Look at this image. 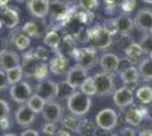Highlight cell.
<instances>
[{"label":"cell","instance_id":"obj_43","mask_svg":"<svg viewBox=\"0 0 152 136\" xmlns=\"http://www.w3.org/2000/svg\"><path fill=\"white\" fill-rule=\"evenodd\" d=\"M0 128L2 130H7L8 128H10V121H9L8 118L0 120Z\"/></svg>","mask_w":152,"mask_h":136},{"label":"cell","instance_id":"obj_45","mask_svg":"<svg viewBox=\"0 0 152 136\" xmlns=\"http://www.w3.org/2000/svg\"><path fill=\"white\" fill-rule=\"evenodd\" d=\"M139 136H152V128H144L140 130Z\"/></svg>","mask_w":152,"mask_h":136},{"label":"cell","instance_id":"obj_8","mask_svg":"<svg viewBox=\"0 0 152 136\" xmlns=\"http://www.w3.org/2000/svg\"><path fill=\"white\" fill-rule=\"evenodd\" d=\"M26 8L32 16L45 18L50 13V0H27Z\"/></svg>","mask_w":152,"mask_h":136},{"label":"cell","instance_id":"obj_16","mask_svg":"<svg viewBox=\"0 0 152 136\" xmlns=\"http://www.w3.org/2000/svg\"><path fill=\"white\" fill-rule=\"evenodd\" d=\"M39 60L35 58L34 52L30 51L26 52L23 56V63H22V68H23V73L25 75V77L32 78L34 76V71L35 67L38 65Z\"/></svg>","mask_w":152,"mask_h":136},{"label":"cell","instance_id":"obj_21","mask_svg":"<svg viewBox=\"0 0 152 136\" xmlns=\"http://www.w3.org/2000/svg\"><path fill=\"white\" fill-rule=\"evenodd\" d=\"M140 77L145 82H151L152 81V59L146 58L143 59L137 66Z\"/></svg>","mask_w":152,"mask_h":136},{"label":"cell","instance_id":"obj_2","mask_svg":"<svg viewBox=\"0 0 152 136\" xmlns=\"http://www.w3.org/2000/svg\"><path fill=\"white\" fill-rule=\"evenodd\" d=\"M95 86H96V94L99 97H108L114 94L115 82L114 77L109 73H98L94 76Z\"/></svg>","mask_w":152,"mask_h":136},{"label":"cell","instance_id":"obj_32","mask_svg":"<svg viewBox=\"0 0 152 136\" xmlns=\"http://www.w3.org/2000/svg\"><path fill=\"white\" fill-rule=\"evenodd\" d=\"M80 124L81 121H78L76 119V116H68L63 119V126L72 132H77L80 128Z\"/></svg>","mask_w":152,"mask_h":136},{"label":"cell","instance_id":"obj_26","mask_svg":"<svg viewBox=\"0 0 152 136\" xmlns=\"http://www.w3.org/2000/svg\"><path fill=\"white\" fill-rule=\"evenodd\" d=\"M13 42H14V45H15L18 50H22V51L26 50V49L31 45V39H30V36L26 35L24 32L17 33L16 35H14Z\"/></svg>","mask_w":152,"mask_h":136},{"label":"cell","instance_id":"obj_6","mask_svg":"<svg viewBox=\"0 0 152 136\" xmlns=\"http://www.w3.org/2000/svg\"><path fill=\"white\" fill-rule=\"evenodd\" d=\"M41 113H42V118L47 123H59L64 117L63 107L55 100L48 101Z\"/></svg>","mask_w":152,"mask_h":136},{"label":"cell","instance_id":"obj_17","mask_svg":"<svg viewBox=\"0 0 152 136\" xmlns=\"http://www.w3.org/2000/svg\"><path fill=\"white\" fill-rule=\"evenodd\" d=\"M144 117H145V109L131 107L125 112V121L127 124H129L131 126L136 127V126H140V124L142 123Z\"/></svg>","mask_w":152,"mask_h":136},{"label":"cell","instance_id":"obj_33","mask_svg":"<svg viewBox=\"0 0 152 136\" xmlns=\"http://www.w3.org/2000/svg\"><path fill=\"white\" fill-rule=\"evenodd\" d=\"M22 31L25 33L26 35H28L30 38H38L39 36V30L38 26L34 22H27L22 27Z\"/></svg>","mask_w":152,"mask_h":136},{"label":"cell","instance_id":"obj_29","mask_svg":"<svg viewBox=\"0 0 152 136\" xmlns=\"http://www.w3.org/2000/svg\"><path fill=\"white\" fill-rule=\"evenodd\" d=\"M81 92L84 93L88 97H93L96 94V86H95V82L93 76L92 77H86V79L82 83V85L80 86Z\"/></svg>","mask_w":152,"mask_h":136},{"label":"cell","instance_id":"obj_30","mask_svg":"<svg viewBox=\"0 0 152 136\" xmlns=\"http://www.w3.org/2000/svg\"><path fill=\"white\" fill-rule=\"evenodd\" d=\"M43 42H45V44L48 45L49 48L57 50L58 48H59V45H60L61 40H60L59 34H58L56 31H50V32H48L45 34V39H43Z\"/></svg>","mask_w":152,"mask_h":136},{"label":"cell","instance_id":"obj_50","mask_svg":"<svg viewBox=\"0 0 152 136\" xmlns=\"http://www.w3.org/2000/svg\"><path fill=\"white\" fill-rule=\"evenodd\" d=\"M142 1L145 4H149V5H152V0H142Z\"/></svg>","mask_w":152,"mask_h":136},{"label":"cell","instance_id":"obj_54","mask_svg":"<svg viewBox=\"0 0 152 136\" xmlns=\"http://www.w3.org/2000/svg\"><path fill=\"white\" fill-rule=\"evenodd\" d=\"M150 34L152 35V27H151V30H150Z\"/></svg>","mask_w":152,"mask_h":136},{"label":"cell","instance_id":"obj_13","mask_svg":"<svg viewBox=\"0 0 152 136\" xmlns=\"http://www.w3.org/2000/svg\"><path fill=\"white\" fill-rule=\"evenodd\" d=\"M99 65L101 66V68L103 69L104 73L113 74L114 71H117V69L119 68L121 59L116 53L106 52L99 59Z\"/></svg>","mask_w":152,"mask_h":136},{"label":"cell","instance_id":"obj_12","mask_svg":"<svg viewBox=\"0 0 152 136\" xmlns=\"http://www.w3.org/2000/svg\"><path fill=\"white\" fill-rule=\"evenodd\" d=\"M134 24L135 27L140 30L141 32H150L152 27V10L149 8H143L140 9L135 20H134Z\"/></svg>","mask_w":152,"mask_h":136},{"label":"cell","instance_id":"obj_37","mask_svg":"<svg viewBox=\"0 0 152 136\" xmlns=\"http://www.w3.org/2000/svg\"><path fill=\"white\" fill-rule=\"evenodd\" d=\"M33 52H34L35 58L38 59L39 61H45V60L49 58V51L45 48H43V47H38L35 49V51Z\"/></svg>","mask_w":152,"mask_h":136},{"label":"cell","instance_id":"obj_23","mask_svg":"<svg viewBox=\"0 0 152 136\" xmlns=\"http://www.w3.org/2000/svg\"><path fill=\"white\" fill-rule=\"evenodd\" d=\"M45 103H47V101H45L43 97H41L40 95H38L37 93H34V94H32L31 97H30V99L27 100L26 105H27L32 111H34L35 113H40V112H42V110H43Z\"/></svg>","mask_w":152,"mask_h":136},{"label":"cell","instance_id":"obj_24","mask_svg":"<svg viewBox=\"0 0 152 136\" xmlns=\"http://www.w3.org/2000/svg\"><path fill=\"white\" fill-rule=\"evenodd\" d=\"M6 76L9 85H14L16 84V83H18V82H20L23 76H24L22 65H17L15 66V67H13V68L6 71Z\"/></svg>","mask_w":152,"mask_h":136},{"label":"cell","instance_id":"obj_34","mask_svg":"<svg viewBox=\"0 0 152 136\" xmlns=\"http://www.w3.org/2000/svg\"><path fill=\"white\" fill-rule=\"evenodd\" d=\"M47 74H48V66L45 65L43 61H39L37 67H35L33 77L39 79V81H43L47 77Z\"/></svg>","mask_w":152,"mask_h":136},{"label":"cell","instance_id":"obj_49","mask_svg":"<svg viewBox=\"0 0 152 136\" xmlns=\"http://www.w3.org/2000/svg\"><path fill=\"white\" fill-rule=\"evenodd\" d=\"M1 136H17L16 134H13V133H5V134H2Z\"/></svg>","mask_w":152,"mask_h":136},{"label":"cell","instance_id":"obj_40","mask_svg":"<svg viewBox=\"0 0 152 136\" xmlns=\"http://www.w3.org/2000/svg\"><path fill=\"white\" fill-rule=\"evenodd\" d=\"M136 6V0H123L121 9L124 13H132Z\"/></svg>","mask_w":152,"mask_h":136},{"label":"cell","instance_id":"obj_41","mask_svg":"<svg viewBox=\"0 0 152 136\" xmlns=\"http://www.w3.org/2000/svg\"><path fill=\"white\" fill-rule=\"evenodd\" d=\"M8 85L9 84H8V81H7L6 71L0 69V91L6 90Z\"/></svg>","mask_w":152,"mask_h":136},{"label":"cell","instance_id":"obj_14","mask_svg":"<svg viewBox=\"0 0 152 136\" xmlns=\"http://www.w3.org/2000/svg\"><path fill=\"white\" fill-rule=\"evenodd\" d=\"M15 119L19 126L27 127L35 120V112L32 111L27 105H20L15 113Z\"/></svg>","mask_w":152,"mask_h":136},{"label":"cell","instance_id":"obj_1","mask_svg":"<svg viewBox=\"0 0 152 136\" xmlns=\"http://www.w3.org/2000/svg\"><path fill=\"white\" fill-rule=\"evenodd\" d=\"M91 97L85 95L81 91L74 92L67 99V108L73 116L83 117L85 116L91 109Z\"/></svg>","mask_w":152,"mask_h":136},{"label":"cell","instance_id":"obj_5","mask_svg":"<svg viewBox=\"0 0 152 136\" xmlns=\"http://www.w3.org/2000/svg\"><path fill=\"white\" fill-rule=\"evenodd\" d=\"M88 40H91L94 48L100 50L107 49L113 42L111 35L106 32L102 26H94L91 30H88Z\"/></svg>","mask_w":152,"mask_h":136},{"label":"cell","instance_id":"obj_47","mask_svg":"<svg viewBox=\"0 0 152 136\" xmlns=\"http://www.w3.org/2000/svg\"><path fill=\"white\" fill-rule=\"evenodd\" d=\"M102 1H103L106 5H109V6H111V5H114V4L116 2V1H117V0H102Z\"/></svg>","mask_w":152,"mask_h":136},{"label":"cell","instance_id":"obj_20","mask_svg":"<svg viewBox=\"0 0 152 136\" xmlns=\"http://www.w3.org/2000/svg\"><path fill=\"white\" fill-rule=\"evenodd\" d=\"M67 68V59L63 55H56L53 58L50 59L49 69L55 75H61Z\"/></svg>","mask_w":152,"mask_h":136},{"label":"cell","instance_id":"obj_18","mask_svg":"<svg viewBox=\"0 0 152 136\" xmlns=\"http://www.w3.org/2000/svg\"><path fill=\"white\" fill-rule=\"evenodd\" d=\"M116 24H117V32L121 33L123 36H127L135 27L134 20L125 14L116 18Z\"/></svg>","mask_w":152,"mask_h":136},{"label":"cell","instance_id":"obj_36","mask_svg":"<svg viewBox=\"0 0 152 136\" xmlns=\"http://www.w3.org/2000/svg\"><path fill=\"white\" fill-rule=\"evenodd\" d=\"M102 27H103V30H104L107 33H109L111 36L115 35L116 33H118L117 32V24H116V20H114V18H109V20H104Z\"/></svg>","mask_w":152,"mask_h":136},{"label":"cell","instance_id":"obj_9","mask_svg":"<svg viewBox=\"0 0 152 136\" xmlns=\"http://www.w3.org/2000/svg\"><path fill=\"white\" fill-rule=\"evenodd\" d=\"M114 103L119 109H125L131 107L134 103V94L133 91L127 86H123L117 91H115L113 94Z\"/></svg>","mask_w":152,"mask_h":136},{"label":"cell","instance_id":"obj_38","mask_svg":"<svg viewBox=\"0 0 152 136\" xmlns=\"http://www.w3.org/2000/svg\"><path fill=\"white\" fill-rule=\"evenodd\" d=\"M42 132L43 134L48 136H53L56 135L57 133V126L55 123H45L43 126H42Z\"/></svg>","mask_w":152,"mask_h":136},{"label":"cell","instance_id":"obj_4","mask_svg":"<svg viewBox=\"0 0 152 136\" xmlns=\"http://www.w3.org/2000/svg\"><path fill=\"white\" fill-rule=\"evenodd\" d=\"M75 59L76 64L82 66L86 71H90L94 68L98 64L99 59L96 55V50L94 48H81L75 51Z\"/></svg>","mask_w":152,"mask_h":136},{"label":"cell","instance_id":"obj_31","mask_svg":"<svg viewBox=\"0 0 152 136\" xmlns=\"http://www.w3.org/2000/svg\"><path fill=\"white\" fill-rule=\"evenodd\" d=\"M50 9L55 17H63L67 13V7L61 1H52L50 2Z\"/></svg>","mask_w":152,"mask_h":136},{"label":"cell","instance_id":"obj_52","mask_svg":"<svg viewBox=\"0 0 152 136\" xmlns=\"http://www.w3.org/2000/svg\"><path fill=\"white\" fill-rule=\"evenodd\" d=\"M1 25H2V22H1V18H0V27H1Z\"/></svg>","mask_w":152,"mask_h":136},{"label":"cell","instance_id":"obj_51","mask_svg":"<svg viewBox=\"0 0 152 136\" xmlns=\"http://www.w3.org/2000/svg\"><path fill=\"white\" fill-rule=\"evenodd\" d=\"M17 2H19V4H22V2H25V1H27V0H16Z\"/></svg>","mask_w":152,"mask_h":136},{"label":"cell","instance_id":"obj_39","mask_svg":"<svg viewBox=\"0 0 152 136\" xmlns=\"http://www.w3.org/2000/svg\"><path fill=\"white\" fill-rule=\"evenodd\" d=\"M9 112H10L9 104L7 103L5 100L0 99V120L8 118L9 117Z\"/></svg>","mask_w":152,"mask_h":136},{"label":"cell","instance_id":"obj_22","mask_svg":"<svg viewBox=\"0 0 152 136\" xmlns=\"http://www.w3.org/2000/svg\"><path fill=\"white\" fill-rule=\"evenodd\" d=\"M140 74L136 67L134 66H129L125 68L124 71L121 73V79L125 83V84H134L137 83L140 79Z\"/></svg>","mask_w":152,"mask_h":136},{"label":"cell","instance_id":"obj_53","mask_svg":"<svg viewBox=\"0 0 152 136\" xmlns=\"http://www.w3.org/2000/svg\"><path fill=\"white\" fill-rule=\"evenodd\" d=\"M150 58H151V59H152V51H151V52H150Z\"/></svg>","mask_w":152,"mask_h":136},{"label":"cell","instance_id":"obj_25","mask_svg":"<svg viewBox=\"0 0 152 136\" xmlns=\"http://www.w3.org/2000/svg\"><path fill=\"white\" fill-rule=\"evenodd\" d=\"M124 51H125L126 57L129 60H136V59H139L143 55L144 50H143V48L141 47L140 43H134V42H132V43H129L124 49Z\"/></svg>","mask_w":152,"mask_h":136},{"label":"cell","instance_id":"obj_11","mask_svg":"<svg viewBox=\"0 0 152 136\" xmlns=\"http://www.w3.org/2000/svg\"><path fill=\"white\" fill-rule=\"evenodd\" d=\"M35 93L43 97L45 101H51L57 97V83L52 82L50 79H43L40 81V83L37 86Z\"/></svg>","mask_w":152,"mask_h":136},{"label":"cell","instance_id":"obj_42","mask_svg":"<svg viewBox=\"0 0 152 136\" xmlns=\"http://www.w3.org/2000/svg\"><path fill=\"white\" fill-rule=\"evenodd\" d=\"M119 136H135V130L131 127L121 128V130L119 132Z\"/></svg>","mask_w":152,"mask_h":136},{"label":"cell","instance_id":"obj_28","mask_svg":"<svg viewBox=\"0 0 152 136\" xmlns=\"http://www.w3.org/2000/svg\"><path fill=\"white\" fill-rule=\"evenodd\" d=\"M136 97L141 103L150 104L152 103V87L142 86L136 91Z\"/></svg>","mask_w":152,"mask_h":136},{"label":"cell","instance_id":"obj_48","mask_svg":"<svg viewBox=\"0 0 152 136\" xmlns=\"http://www.w3.org/2000/svg\"><path fill=\"white\" fill-rule=\"evenodd\" d=\"M10 0H0V7L2 8V7H6L7 6V4L9 2Z\"/></svg>","mask_w":152,"mask_h":136},{"label":"cell","instance_id":"obj_10","mask_svg":"<svg viewBox=\"0 0 152 136\" xmlns=\"http://www.w3.org/2000/svg\"><path fill=\"white\" fill-rule=\"evenodd\" d=\"M86 77H88V71L85 68H83L82 66L76 64L68 69L67 75H66V81L74 89H77L82 85V83L86 79Z\"/></svg>","mask_w":152,"mask_h":136},{"label":"cell","instance_id":"obj_3","mask_svg":"<svg viewBox=\"0 0 152 136\" xmlns=\"http://www.w3.org/2000/svg\"><path fill=\"white\" fill-rule=\"evenodd\" d=\"M95 124L102 130L110 132L115 129L118 124V115L116 113V111L110 108L102 109L95 116Z\"/></svg>","mask_w":152,"mask_h":136},{"label":"cell","instance_id":"obj_7","mask_svg":"<svg viewBox=\"0 0 152 136\" xmlns=\"http://www.w3.org/2000/svg\"><path fill=\"white\" fill-rule=\"evenodd\" d=\"M9 93H10V97L15 102L23 104L26 103L27 100L32 95V87L28 83L20 81L18 83L12 85Z\"/></svg>","mask_w":152,"mask_h":136},{"label":"cell","instance_id":"obj_19","mask_svg":"<svg viewBox=\"0 0 152 136\" xmlns=\"http://www.w3.org/2000/svg\"><path fill=\"white\" fill-rule=\"evenodd\" d=\"M1 22L7 28L16 27L19 22V15L17 10H15L14 8H9V7L6 8L1 13Z\"/></svg>","mask_w":152,"mask_h":136},{"label":"cell","instance_id":"obj_27","mask_svg":"<svg viewBox=\"0 0 152 136\" xmlns=\"http://www.w3.org/2000/svg\"><path fill=\"white\" fill-rule=\"evenodd\" d=\"M76 89H74L67 81H63L57 83V97H63V99H68V97L76 92Z\"/></svg>","mask_w":152,"mask_h":136},{"label":"cell","instance_id":"obj_35","mask_svg":"<svg viewBox=\"0 0 152 136\" xmlns=\"http://www.w3.org/2000/svg\"><path fill=\"white\" fill-rule=\"evenodd\" d=\"M99 0H80V7L85 12H93L99 8Z\"/></svg>","mask_w":152,"mask_h":136},{"label":"cell","instance_id":"obj_46","mask_svg":"<svg viewBox=\"0 0 152 136\" xmlns=\"http://www.w3.org/2000/svg\"><path fill=\"white\" fill-rule=\"evenodd\" d=\"M145 116H148L152 120V104H150L145 109Z\"/></svg>","mask_w":152,"mask_h":136},{"label":"cell","instance_id":"obj_44","mask_svg":"<svg viewBox=\"0 0 152 136\" xmlns=\"http://www.w3.org/2000/svg\"><path fill=\"white\" fill-rule=\"evenodd\" d=\"M20 136H39V133L35 129H26L20 134Z\"/></svg>","mask_w":152,"mask_h":136},{"label":"cell","instance_id":"obj_15","mask_svg":"<svg viewBox=\"0 0 152 136\" xmlns=\"http://www.w3.org/2000/svg\"><path fill=\"white\" fill-rule=\"evenodd\" d=\"M19 56L18 53L10 50H2L0 51V67L2 71H8L15 66L19 65Z\"/></svg>","mask_w":152,"mask_h":136}]
</instances>
